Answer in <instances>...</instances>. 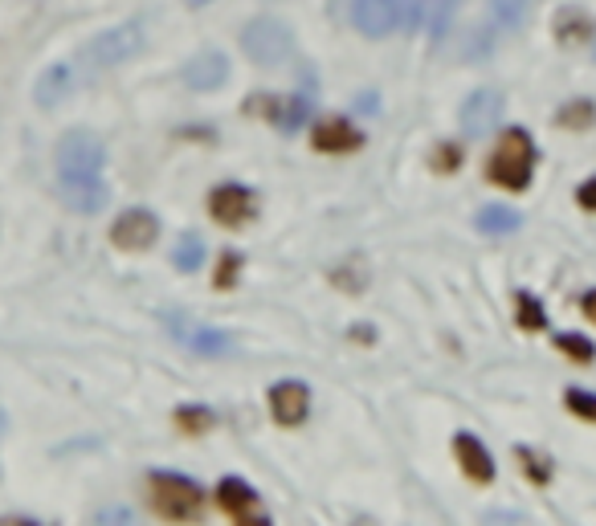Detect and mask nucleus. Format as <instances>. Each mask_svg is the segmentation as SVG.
<instances>
[{"label":"nucleus","instance_id":"f257e3e1","mask_svg":"<svg viewBox=\"0 0 596 526\" xmlns=\"http://www.w3.org/2000/svg\"><path fill=\"white\" fill-rule=\"evenodd\" d=\"M531 171H535V143L523 127H511L503 131L498 147H494L491 164H486V176L494 184L511 188V192H523L531 184Z\"/></svg>","mask_w":596,"mask_h":526},{"label":"nucleus","instance_id":"f03ea898","mask_svg":"<svg viewBox=\"0 0 596 526\" xmlns=\"http://www.w3.org/2000/svg\"><path fill=\"white\" fill-rule=\"evenodd\" d=\"M103 164H106V152L103 143L90 136V131H69L62 143H58V176L62 184L69 180H99L103 176Z\"/></svg>","mask_w":596,"mask_h":526},{"label":"nucleus","instance_id":"7ed1b4c3","mask_svg":"<svg viewBox=\"0 0 596 526\" xmlns=\"http://www.w3.org/2000/svg\"><path fill=\"white\" fill-rule=\"evenodd\" d=\"M241 50L257 66H282L294 50V37L278 17H257L241 29Z\"/></svg>","mask_w":596,"mask_h":526},{"label":"nucleus","instance_id":"20e7f679","mask_svg":"<svg viewBox=\"0 0 596 526\" xmlns=\"http://www.w3.org/2000/svg\"><path fill=\"white\" fill-rule=\"evenodd\" d=\"M148 486H152V506L172 518V523H180V518H192L201 502H205V493L201 486L185 474H152L148 477Z\"/></svg>","mask_w":596,"mask_h":526},{"label":"nucleus","instance_id":"39448f33","mask_svg":"<svg viewBox=\"0 0 596 526\" xmlns=\"http://www.w3.org/2000/svg\"><path fill=\"white\" fill-rule=\"evenodd\" d=\"M139 50H143V29L139 25H111L94 41H86L83 62L90 69H115L127 57H136Z\"/></svg>","mask_w":596,"mask_h":526},{"label":"nucleus","instance_id":"423d86ee","mask_svg":"<svg viewBox=\"0 0 596 526\" xmlns=\"http://www.w3.org/2000/svg\"><path fill=\"white\" fill-rule=\"evenodd\" d=\"M208 213L225 229H241V224H250L257 217V196L245 184H217L213 196H208Z\"/></svg>","mask_w":596,"mask_h":526},{"label":"nucleus","instance_id":"0eeeda50","mask_svg":"<svg viewBox=\"0 0 596 526\" xmlns=\"http://www.w3.org/2000/svg\"><path fill=\"white\" fill-rule=\"evenodd\" d=\"M155 238H160V221H155L148 208H127L115 229H111V241L127 249V254H143V249H152Z\"/></svg>","mask_w":596,"mask_h":526},{"label":"nucleus","instance_id":"6e6552de","mask_svg":"<svg viewBox=\"0 0 596 526\" xmlns=\"http://www.w3.org/2000/svg\"><path fill=\"white\" fill-rule=\"evenodd\" d=\"M498 119H503V94H494V90H474L461 102V131L470 139L491 136Z\"/></svg>","mask_w":596,"mask_h":526},{"label":"nucleus","instance_id":"1a4fd4ad","mask_svg":"<svg viewBox=\"0 0 596 526\" xmlns=\"http://www.w3.org/2000/svg\"><path fill=\"white\" fill-rule=\"evenodd\" d=\"M270 408L278 425H303L310 412V392L303 380H278L270 388Z\"/></svg>","mask_w":596,"mask_h":526},{"label":"nucleus","instance_id":"9d476101","mask_svg":"<svg viewBox=\"0 0 596 526\" xmlns=\"http://www.w3.org/2000/svg\"><path fill=\"white\" fill-rule=\"evenodd\" d=\"M217 506L233 518V523H262V506H257V490H250V482L241 477H221L217 486Z\"/></svg>","mask_w":596,"mask_h":526},{"label":"nucleus","instance_id":"9b49d317","mask_svg":"<svg viewBox=\"0 0 596 526\" xmlns=\"http://www.w3.org/2000/svg\"><path fill=\"white\" fill-rule=\"evenodd\" d=\"M352 21L364 37H389L401 25L396 0H352Z\"/></svg>","mask_w":596,"mask_h":526},{"label":"nucleus","instance_id":"f8f14e48","mask_svg":"<svg viewBox=\"0 0 596 526\" xmlns=\"http://www.w3.org/2000/svg\"><path fill=\"white\" fill-rule=\"evenodd\" d=\"M310 143H315L319 152H356L359 143H364V136L356 131V123H347V119H340V115H331V119L315 123Z\"/></svg>","mask_w":596,"mask_h":526},{"label":"nucleus","instance_id":"ddd939ff","mask_svg":"<svg viewBox=\"0 0 596 526\" xmlns=\"http://www.w3.org/2000/svg\"><path fill=\"white\" fill-rule=\"evenodd\" d=\"M225 78H229V57L217 50L196 53L185 66V82L192 90H217V86H225Z\"/></svg>","mask_w":596,"mask_h":526},{"label":"nucleus","instance_id":"4468645a","mask_svg":"<svg viewBox=\"0 0 596 526\" xmlns=\"http://www.w3.org/2000/svg\"><path fill=\"white\" fill-rule=\"evenodd\" d=\"M69 86H74V69H69L66 62H53V66H46L41 74H37L34 102L41 106V111H53V106L69 94Z\"/></svg>","mask_w":596,"mask_h":526},{"label":"nucleus","instance_id":"2eb2a0df","mask_svg":"<svg viewBox=\"0 0 596 526\" xmlns=\"http://www.w3.org/2000/svg\"><path fill=\"white\" fill-rule=\"evenodd\" d=\"M62 201H66V208L90 217V213H103L106 208L111 188L103 184V176L99 180H69V184H62Z\"/></svg>","mask_w":596,"mask_h":526},{"label":"nucleus","instance_id":"dca6fc26","mask_svg":"<svg viewBox=\"0 0 596 526\" xmlns=\"http://www.w3.org/2000/svg\"><path fill=\"white\" fill-rule=\"evenodd\" d=\"M454 453H458V465L466 470L470 482H491L494 477V458L486 453V445L470 437V433H458L454 437Z\"/></svg>","mask_w":596,"mask_h":526},{"label":"nucleus","instance_id":"f3484780","mask_svg":"<svg viewBox=\"0 0 596 526\" xmlns=\"http://www.w3.org/2000/svg\"><path fill=\"white\" fill-rule=\"evenodd\" d=\"M519 224H523V217H519L515 208H507V204H486V208L478 213V229H482L486 238H507Z\"/></svg>","mask_w":596,"mask_h":526},{"label":"nucleus","instance_id":"a211bd4d","mask_svg":"<svg viewBox=\"0 0 596 526\" xmlns=\"http://www.w3.org/2000/svg\"><path fill=\"white\" fill-rule=\"evenodd\" d=\"M172 261H176V270L180 273H196L201 266H205V238L185 233V238L176 241V254H172Z\"/></svg>","mask_w":596,"mask_h":526},{"label":"nucleus","instance_id":"6ab92c4d","mask_svg":"<svg viewBox=\"0 0 596 526\" xmlns=\"http://www.w3.org/2000/svg\"><path fill=\"white\" fill-rule=\"evenodd\" d=\"M188 347L201 351V356H225L229 351V335L217 331V326H192L188 331Z\"/></svg>","mask_w":596,"mask_h":526},{"label":"nucleus","instance_id":"aec40b11","mask_svg":"<svg viewBox=\"0 0 596 526\" xmlns=\"http://www.w3.org/2000/svg\"><path fill=\"white\" fill-rule=\"evenodd\" d=\"M176 425L185 428V433H205V428L217 425V412L205 405H185L176 408Z\"/></svg>","mask_w":596,"mask_h":526},{"label":"nucleus","instance_id":"412c9836","mask_svg":"<svg viewBox=\"0 0 596 526\" xmlns=\"http://www.w3.org/2000/svg\"><path fill=\"white\" fill-rule=\"evenodd\" d=\"M491 17L503 29H519L528 17V0H491Z\"/></svg>","mask_w":596,"mask_h":526},{"label":"nucleus","instance_id":"4be33fe9","mask_svg":"<svg viewBox=\"0 0 596 526\" xmlns=\"http://www.w3.org/2000/svg\"><path fill=\"white\" fill-rule=\"evenodd\" d=\"M556 119H560L563 127H568V131H584V127H593L596 106L588 99H576V102H568L560 115H556Z\"/></svg>","mask_w":596,"mask_h":526},{"label":"nucleus","instance_id":"5701e85b","mask_svg":"<svg viewBox=\"0 0 596 526\" xmlns=\"http://www.w3.org/2000/svg\"><path fill=\"white\" fill-rule=\"evenodd\" d=\"M515 306H519V326H523V331H544V326H547L544 306L535 303V294H528V290H519V298H515Z\"/></svg>","mask_w":596,"mask_h":526},{"label":"nucleus","instance_id":"b1692460","mask_svg":"<svg viewBox=\"0 0 596 526\" xmlns=\"http://www.w3.org/2000/svg\"><path fill=\"white\" fill-rule=\"evenodd\" d=\"M310 115V94H290V99H282V111H278V127H287V131H294L299 123Z\"/></svg>","mask_w":596,"mask_h":526},{"label":"nucleus","instance_id":"393cba45","mask_svg":"<svg viewBox=\"0 0 596 526\" xmlns=\"http://www.w3.org/2000/svg\"><path fill=\"white\" fill-rule=\"evenodd\" d=\"M556 347H560L563 356L576 359V363H593L596 359V347L584 335H556Z\"/></svg>","mask_w":596,"mask_h":526},{"label":"nucleus","instance_id":"a878e982","mask_svg":"<svg viewBox=\"0 0 596 526\" xmlns=\"http://www.w3.org/2000/svg\"><path fill=\"white\" fill-rule=\"evenodd\" d=\"M396 13H401V29H421V21L429 17V0H396Z\"/></svg>","mask_w":596,"mask_h":526},{"label":"nucleus","instance_id":"bb28decb","mask_svg":"<svg viewBox=\"0 0 596 526\" xmlns=\"http://www.w3.org/2000/svg\"><path fill=\"white\" fill-rule=\"evenodd\" d=\"M563 405L572 408L576 416H584V421H596V396L584 388H568L563 392Z\"/></svg>","mask_w":596,"mask_h":526},{"label":"nucleus","instance_id":"cd10ccee","mask_svg":"<svg viewBox=\"0 0 596 526\" xmlns=\"http://www.w3.org/2000/svg\"><path fill=\"white\" fill-rule=\"evenodd\" d=\"M584 34H588V21L580 17V13H563L560 17V41H572V46H576Z\"/></svg>","mask_w":596,"mask_h":526},{"label":"nucleus","instance_id":"c85d7f7f","mask_svg":"<svg viewBox=\"0 0 596 526\" xmlns=\"http://www.w3.org/2000/svg\"><path fill=\"white\" fill-rule=\"evenodd\" d=\"M238 270H241V254H225L221 257V270H217V286H233L238 282Z\"/></svg>","mask_w":596,"mask_h":526},{"label":"nucleus","instance_id":"c756f323","mask_svg":"<svg viewBox=\"0 0 596 526\" xmlns=\"http://www.w3.org/2000/svg\"><path fill=\"white\" fill-rule=\"evenodd\" d=\"M519 461L528 465V474L535 477V482H547V474H551L544 461H540V453H531V449H519Z\"/></svg>","mask_w":596,"mask_h":526},{"label":"nucleus","instance_id":"7c9ffc66","mask_svg":"<svg viewBox=\"0 0 596 526\" xmlns=\"http://www.w3.org/2000/svg\"><path fill=\"white\" fill-rule=\"evenodd\" d=\"M433 159H438V171H454V168H458L461 152H458V147H449V143H445V147H438V155H433Z\"/></svg>","mask_w":596,"mask_h":526},{"label":"nucleus","instance_id":"2f4dec72","mask_svg":"<svg viewBox=\"0 0 596 526\" xmlns=\"http://www.w3.org/2000/svg\"><path fill=\"white\" fill-rule=\"evenodd\" d=\"M576 201H580V208L596 213V176H593V180H584V184L576 188Z\"/></svg>","mask_w":596,"mask_h":526},{"label":"nucleus","instance_id":"473e14b6","mask_svg":"<svg viewBox=\"0 0 596 526\" xmlns=\"http://www.w3.org/2000/svg\"><path fill=\"white\" fill-rule=\"evenodd\" d=\"M584 315H588V319L596 323V290H588V294H584Z\"/></svg>","mask_w":596,"mask_h":526},{"label":"nucleus","instance_id":"72a5a7b5","mask_svg":"<svg viewBox=\"0 0 596 526\" xmlns=\"http://www.w3.org/2000/svg\"><path fill=\"white\" fill-rule=\"evenodd\" d=\"M188 4H192V9H201V4H208V0H188Z\"/></svg>","mask_w":596,"mask_h":526}]
</instances>
